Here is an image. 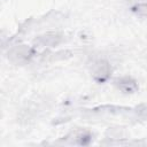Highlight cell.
Returning <instances> with one entry per match:
<instances>
[{"mask_svg":"<svg viewBox=\"0 0 147 147\" xmlns=\"http://www.w3.org/2000/svg\"><path fill=\"white\" fill-rule=\"evenodd\" d=\"M94 75H95V77H99L100 79H103L108 75V65L103 62H100L99 65H98V69L94 71Z\"/></svg>","mask_w":147,"mask_h":147,"instance_id":"7a4b0ae2","label":"cell"},{"mask_svg":"<svg viewBox=\"0 0 147 147\" xmlns=\"http://www.w3.org/2000/svg\"><path fill=\"white\" fill-rule=\"evenodd\" d=\"M118 83H119V84H118V87H119L122 91L126 92V93H127V92H132V91L136 90V84H134V82L131 80L130 78H123V79H121Z\"/></svg>","mask_w":147,"mask_h":147,"instance_id":"6da1fadb","label":"cell"},{"mask_svg":"<svg viewBox=\"0 0 147 147\" xmlns=\"http://www.w3.org/2000/svg\"><path fill=\"white\" fill-rule=\"evenodd\" d=\"M134 10L139 14V15H144L147 16V3H139L134 7Z\"/></svg>","mask_w":147,"mask_h":147,"instance_id":"3957f363","label":"cell"}]
</instances>
